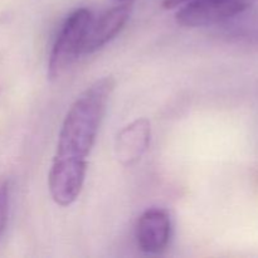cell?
Listing matches in <instances>:
<instances>
[{
  "instance_id": "277c9868",
  "label": "cell",
  "mask_w": 258,
  "mask_h": 258,
  "mask_svg": "<svg viewBox=\"0 0 258 258\" xmlns=\"http://www.w3.org/2000/svg\"><path fill=\"white\" fill-rule=\"evenodd\" d=\"M87 173V161L54 158L48 175V186L53 201L68 207L80 197Z\"/></svg>"
},
{
  "instance_id": "52a82bcc",
  "label": "cell",
  "mask_w": 258,
  "mask_h": 258,
  "mask_svg": "<svg viewBox=\"0 0 258 258\" xmlns=\"http://www.w3.org/2000/svg\"><path fill=\"white\" fill-rule=\"evenodd\" d=\"M130 14V5H120L105 13L97 22L92 20L86 35L82 54L96 52L111 42L123 29Z\"/></svg>"
},
{
  "instance_id": "5b68a950",
  "label": "cell",
  "mask_w": 258,
  "mask_h": 258,
  "mask_svg": "<svg viewBox=\"0 0 258 258\" xmlns=\"http://www.w3.org/2000/svg\"><path fill=\"white\" fill-rule=\"evenodd\" d=\"M171 236L170 217L159 208L144 212L136 226V241L145 253H161L168 247Z\"/></svg>"
},
{
  "instance_id": "7a4b0ae2",
  "label": "cell",
  "mask_w": 258,
  "mask_h": 258,
  "mask_svg": "<svg viewBox=\"0 0 258 258\" xmlns=\"http://www.w3.org/2000/svg\"><path fill=\"white\" fill-rule=\"evenodd\" d=\"M92 20V14L85 8L75 10L66 19L50 50L48 62L49 80H57L76 58L82 54L86 35Z\"/></svg>"
},
{
  "instance_id": "9c48e42d",
  "label": "cell",
  "mask_w": 258,
  "mask_h": 258,
  "mask_svg": "<svg viewBox=\"0 0 258 258\" xmlns=\"http://www.w3.org/2000/svg\"><path fill=\"white\" fill-rule=\"evenodd\" d=\"M186 2H189V0H164L163 7L165 9H173V8L179 7V5L185 4Z\"/></svg>"
},
{
  "instance_id": "6da1fadb",
  "label": "cell",
  "mask_w": 258,
  "mask_h": 258,
  "mask_svg": "<svg viewBox=\"0 0 258 258\" xmlns=\"http://www.w3.org/2000/svg\"><path fill=\"white\" fill-rule=\"evenodd\" d=\"M113 90L115 80L107 76L78 96L63 121L54 158L87 161Z\"/></svg>"
},
{
  "instance_id": "ba28073f",
  "label": "cell",
  "mask_w": 258,
  "mask_h": 258,
  "mask_svg": "<svg viewBox=\"0 0 258 258\" xmlns=\"http://www.w3.org/2000/svg\"><path fill=\"white\" fill-rule=\"evenodd\" d=\"M10 181L4 180L0 183V237L7 226L8 217H9L10 207Z\"/></svg>"
},
{
  "instance_id": "3957f363",
  "label": "cell",
  "mask_w": 258,
  "mask_h": 258,
  "mask_svg": "<svg viewBox=\"0 0 258 258\" xmlns=\"http://www.w3.org/2000/svg\"><path fill=\"white\" fill-rule=\"evenodd\" d=\"M258 0H189L176 13V23L197 28L223 24L246 13Z\"/></svg>"
},
{
  "instance_id": "8992f818",
  "label": "cell",
  "mask_w": 258,
  "mask_h": 258,
  "mask_svg": "<svg viewBox=\"0 0 258 258\" xmlns=\"http://www.w3.org/2000/svg\"><path fill=\"white\" fill-rule=\"evenodd\" d=\"M151 126L148 118H138L125 126L116 136L115 154L118 163L133 166L143 158L150 145Z\"/></svg>"
}]
</instances>
